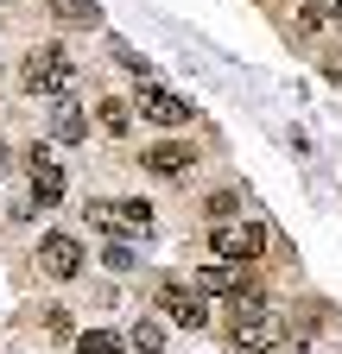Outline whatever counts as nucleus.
Wrapping results in <instances>:
<instances>
[{"label":"nucleus","instance_id":"obj_1","mask_svg":"<svg viewBox=\"0 0 342 354\" xmlns=\"http://www.w3.org/2000/svg\"><path fill=\"white\" fill-rule=\"evenodd\" d=\"M19 82L32 88V95H64V88L76 82V57L64 51V44H32L26 64H19Z\"/></svg>","mask_w":342,"mask_h":354},{"label":"nucleus","instance_id":"obj_2","mask_svg":"<svg viewBox=\"0 0 342 354\" xmlns=\"http://www.w3.org/2000/svg\"><path fill=\"white\" fill-rule=\"evenodd\" d=\"M89 221H96L108 241H134V234H152V203H134V196H96V203H89Z\"/></svg>","mask_w":342,"mask_h":354},{"label":"nucleus","instance_id":"obj_3","mask_svg":"<svg viewBox=\"0 0 342 354\" xmlns=\"http://www.w3.org/2000/svg\"><path fill=\"white\" fill-rule=\"evenodd\" d=\"M209 247H216V259H235V266H247V259H260L267 253V228H253V221H216L209 228Z\"/></svg>","mask_w":342,"mask_h":354},{"label":"nucleus","instance_id":"obj_4","mask_svg":"<svg viewBox=\"0 0 342 354\" xmlns=\"http://www.w3.org/2000/svg\"><path fill=\"white\" fill-rule=\"evenodd\" d=\"M134 108H140V120H152V127H190V114H197V108L178 95V88H159L152 76H140Z\"/></svg>","mask_w":342,"mask_h":354},{"label":"nucleus","instance_id":"obj_5","mask_svg":"<svg viewBox=\"0 0 342 354\" xmlns=\"http://www.w3.org/2000/svg\"><path fill=\"white\" fill-rule=\"evenodd\" d=\"M159 310H165L178 329H209V304H203V291L184 285V279H159Z\"/></svg>","mask_w":342,"mask_h":354},{"label":"nucleus","instance_id":"obj_6","mask_svg":"<svg viewBox=\"0 0 342 354\" xmlns=\"http://www.w3.org/2000/svg\"><path fill=\"white\" fill-rule=\"evenodd\" d=\"M228 342L241 354H273L285 342V323H279V310H253V317H235L228 323Z\"/></svg>","mask_w":342,"mask_h":354},{"label":"nucleus","instance_id":"obj_7","mask_svg":"<svg viewBox=\"0 0 342 354\" xmlns=\"http://www.w3.org/2000/svg\"><path fill=\"white\" fill-rule=\"evenodd\" d=\"M82 259H89V253H82L76 234H45V241H38V272L57 279V285H70V279L82 272Z\"/></svg>","mask_w":342,"mask_h":354},{"label":"nucleus","instance_id":"obj_8","mask_svg":"<svg viewBox=\"0 0 342 354\" xmlns=\"http://www.w3.org/2000/svg\"><path fill=\"white\" fill-rule=\"evenodd\" d=\"M26 177H32V196H38V209H51V203H64V165L38 146L32 152V165H26Z\"/></svg>","mask_w":342,"mask_h":354},{"label":"nucleus","instance_id":"obj_9","mask_svg":"<svg viewBox=\"0 0 342 354\" xmlns=\"http://www.w3.org/2000/svg\"><path fill=\"white\" fill-rule=\"evenodd\" d=\"M140 165H146L152 177H184V171L197 165V152H190L184 140H159V146H152V152H146Z\"/></svg>","mask_w":342,"mask_h":354},{"label":"nucleus","instance_id":"obj_10","mask_svg":"<svg viewBox=\"0 0 342 354\" xmlns=\"http://www.w3.org/2000/svg\"><path fill=\"white\" fill-rule=\"evenodd\" d=\"M51 140H57V146L89 140V114H82V108L70 102V88H64V102H57V114H51Z\"/></svg>","mask_w":342,"mask_h":354},{"label":"nucleus","instance_id":"obj_11","mask_svg":"<svg viewBox=\"0 0 342 354\" xmlns=\"http://www.w3.org/2000/svg\"><path fill=\"white\" fill-rule=\"evenodd\" d=\"M190 285H197L203 297H228V291L241 285V266H235V259H216V266H203V272H197Z\"/></svg>","mask_w":342,"mask_h":354},{"label":"nucleus","instance_id":"obj_12","mask_svg":"<svg viewBox=\"0 0 342 354\" xmlns=\"http://www.w3.org/2000/svg\"><path fill=\"white\" fill-rule=\"evenodd\" d=\"M96 120H102V133H108V140H127V127H134V102L102 95V102H96Z\"/></svg>","mask_w":342,"mask_h":354},{"label":"nucleus","instance_id":"obj_13","mask_svg":"<svg viewBox=\"0 0 342 354\" xmlns=\"http://www.w3.org/2000/svg\"><path fill=\"white\" fill-rule=\"evenodd\" d=\"M51 19L57 26H102V7L96 0H51Z\"/></svg>","mask_w":342,"mask_h":354},{"label":"nucleus","instance_id":"obj_14","mask_svg":"<svg viewBox=\"0 0 342 354\" xmlns=\"http://www.w3.org/2000/svg\"><path fill=\"white\" fill-rule=\"evenodd\" d=\"M76 354H120V335L114 329H82L76 335Z\"/></svg>","mask_w":342,"mask_h":354},{"label":"nucleus","instance_id":"obj_15","mask_svg":"<svg viewBox=\"0 0 342 354\" xmlns=\"http://www.w3.org/2000/svg\"><path fill=\"white\" fill-rule=\"evenodd\" d=\"M127 342H134L140 354H159V348H165V323H152V317H140V323H134V335H127Z\"/></svg>","mask_w":342,"mask_h":354},{"label":"nucleus","instance_id":"obj_16","mask_svg":"<svg viewBox=\"0 0 342 354\" xmlns=\"http://www.w3.org/2000/svg\"><path fill=\"white\" fill-rule=\"evenodd\" d=\"M203 215H209V221H228V215H241V196H235V190H216Z\"/></svg>","mask_w":342,"mask_h":354},{"label":"nucleus","instance_id":"obj_17","mask_svg":"<svg viewBox=\"0 0 342 354\" xmlns=\"http://www.w3.org/2000/svg\"><path fill=\"white\" fill-rule=\"evenodd\" d=\"M114 64H120V70H134V76H152V70H146V57L134 51V44H120V38H114Z\"/></svg>","mask_w":342,"mask_h":354},{"label":"nucleus","instance_id":"obj_18","mask_svg":"<svg viewBox=\"0 0 342 354\" xmlns=\"http://www.w3.org/2000/svg\"><path fill=\"white\" fill-rule=\"evenodd\" d=\"M102 259L114 266V272H134V266H140V259H134V247H127V241H108V253H102Z\"/></svg>","mask_w":342,"mask_h":354},{"label":"nucleus","instance_id":"obj_19","mask_svg":"<svg viewBox=\"0 0 342 354\" xmlns=\"http://www.w3.org/2000/svg\"><path fill=\"white\" fill-rule=\"evenodd\" d=\"M45 329H51V335H70V317H64V304H51V310H45Z\"/></svg>","mask_w":342,"mask_h":354},{"label":"nucleus","instance_id":"obj_20","mask_svg":"<svg viewBox=\"0 0 342 354\" xmlns=\"http://www.w3.org/2000/svg\"><path fill=\"white\" fill-rule=\"evenodd\" d=\"M7 165H13V152H7V146H0V171H7Z\"/></svg>","mask_w":342,"mask_h":354},{"label":"nucleus","instance_id":"obj_21","mask_svg":"<svg viewBox=\"0 0 342 354\" xmlns=\"http://www.w3.org/2000/svg\"><path fill=\"white\" fill-rule=\"evenodd\" d=\"M330 19H342V0H330Z\"/></svg>","mask_w":342,"mask_h":354}]
</instances>
